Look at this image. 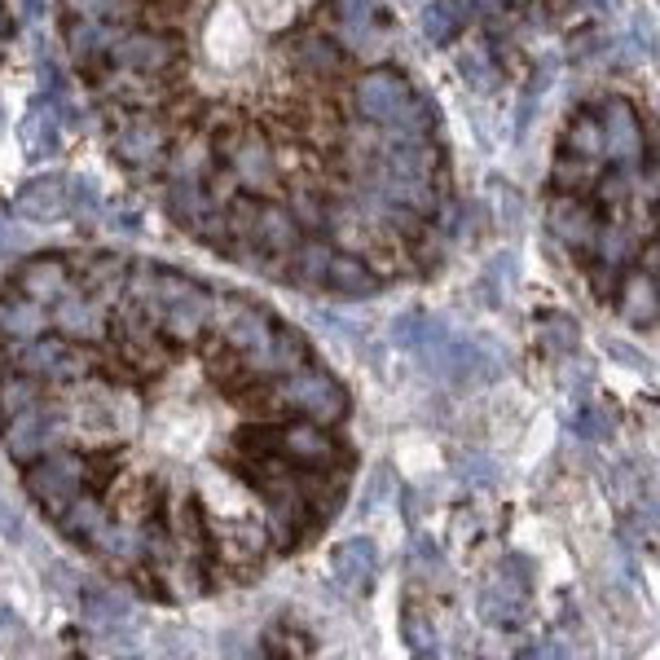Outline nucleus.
I'll return each mask as SVG.
<instances>
[{
  "mask_svg": "<svg viewBox=\"0 0 660 660\" xmlns=\"http://www.w3.org/2000/svg\"><path fill=\"white\" fill-rule=\"evenodd\" d=\"M106 154L194 247L304 295L423 282L458 172L388 0H58Z\"/></svg>",
  "mask_w": 660,
  "mask_h": 660,
  "instance_id": "f03ea898",
  "label": "nucleus"
},
{
  "mask_svg": "<svg viewBox=\"0 0 660 660\" xmlns=\"http://www.w3.org/2000/svg\"><path fill=\"white\" fill-rule=\"evenodd\" d=\"M652 119L634 97L603 93L564 124L550 172V225L608 308L652 304L656 286Z\"/></svg>",
  "mask_w": 660,
  "mask_h": 660,
  "instance_id": "7ed1b4c3",
  "label": "nucleus"
},
{
  "mask_svg": "<svg viewBox=\"0 0 660 660\" xmlns=\"http://www.w3.org/2000/svg\"><path fill=\"white\" fill-rule=\"evenodd\" d=\"M9 31H14V0H0V49H5Z\"/></svg>",
  "mask_w": 660,
  "mask_h": 660,
  "instance_id": "39448f33",
  "label": "nucleus"
},
{
  "mask_svg": "<svg viewBox=\"0 0 660 660\" xmlns=\"http://www.w3.org/2000/svg\"><path fill=\"white\" fill-rule=\"evenodd\" d=\"M0 454L62 546L159 608L269 581L361 471L348 383L278 304L124 247L0 278Z\"/></svg>",
  "mask_w": 660,
  "mask_h": 660,
  "instance_id": "f257e3e1",
  "label": "nucleus"
},
{
  "mask_svg": "<svg viewBox=\"0 0 660 660\" xmlns=\"http://www.w3.org/2000/svg\"><path fill=\"white\" fill-rule=\"evenodd\" d=\"M480 31H511V27H542L555 14H564L568 0H440Z\"/></svg>",
  "mask_w": 660,
  "mask_h": 660,
  "instance_id": "20e7f679",
  "label": "nucleus"
}]
</instances>
